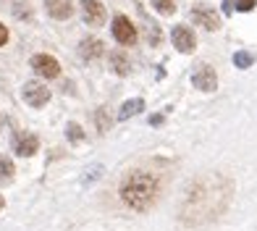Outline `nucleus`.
<instances>
[{
    "label": "nucleus",
    "instance_id": "obj_1",
    "mask_svg": "<svg viewBox=\"0 0 257 231\" xmlns=\"http://www.w3.org/2000/svg\"><path fill=\"white\" fill-rule=\"evenodd\" d=\"M160 197V179L153 171H132L121 181V200L137 213L150 210Z\"/></svg>",
    "mask_w": 257,
    "mask_h": 231
},
{
    "label": "nucleus",
    "instance_id": "obj_2",
    "mask_svg": "<svg viewBox=\"0 0 257 231\" xmlns=\"http://www.w3.org/2000/svg\"><path fill=\"white\" fill-rule=\"evenodd\" d=\"M21 95H24V102L32 108H42V105H48V100H50V89L40 84V82H27L24 89H21Z\"/></svg>",
    "mask_w": 257,
    "mask_h": 231
},
{
    "label": "nucleus",
    "instance_id": "obj_3",
    "mask_svg": "<svg viewBox=\"0 0 257 231\" xmlns=\"http://www.w3.org/2000/svg\"><path fill=\"white\" fill-rule=\"evenodd\" d=\"M32 68L40 76H45V79H55L58 74H61V63H58L53 55H48V53H37V55H34L32 58Z\"/></svg>",
    "mask_w": 257,
    "mask_h": 231
},
{
    "label": "nucleus",
    "instance_id": "obj_4",
    "mask_svg": "<svg viewBox=\"0 0 257 231\" xmlns=\"http://www.w3.org/2000/svg\"><path fill=\"white\" fill-rule=\"evenodd\" d=\"M113 37L121 45H134L137 42V27L126 16H115L113 19Z\"/></svg>",
    "mask_w": 257,
    "mask_h": 231
},
{
    "label": "nucleus",
    "instance_id": "obj_5",
    "mask_svg": "<svg viewBox=\"0 0 257 231\" xmlns=\"http://www.w3.org/2000/svg\"><path fill=\"white\" fill-rule=\"evenodd\" d=\"M14 150H16V155H21V158H32L40 150V140L34 134H29V132H16L14 134Z\"/></svg>",
    "mask_w": 257,
    "mask_h": 231
},
{
    "label": "nucleus",
    "instance_id": "obj_6",
    "mask_svg": "<svg viewBox=\"0 0 257 231\" xmlns=\"http://www.w3.org/2000/svg\"><path fill=\"white\" fill-rule=\"evenodd\" d=\"M81 16H84V24L102 27V21H105V6L100 3V0H81Z\"/></svg>",
    "mask_w": 257,
    "mask_h": 231
},
{
    "label": "nucleus",
    "instance_id": "obj_7",
    "mask_svg": "<svg viewBox=\"0 0 257 231\" xmlns=\"http://www.w3.org/2000/svg\"><path fill=\"white\" fill-rule=\"evenodd\" d=\"M173 45H176V50L179 53H194V48H197V37H194V32L189 29V27H184V24H179V27H173Z\"/></svg>",
    "mask_w": 257,
    "mask_h": 231
},
{
    "label": "nucleus",
    "instance_id": "obj_8",
    "mask_svg": "<svg viewBox=\"0 0 257 231\" xmlns=\"http://www.w3.org/2000/svg\"><path fill=\"white\" fill-rule=\"evenodd\" d=\"M192 82H194V87H200L202 92H213V89L218 87V74L213 71V66L202 63V66L192 74Z\"/></svg>",
    "mask_w": 257,
    "mask_h": 231
},
{
    "label": "nucleus",
    "instance_id": "obj_9",
    "mask_svg": "<svg viewBox=\"0 0 257 231\" xmlns=\"http://www.w3.org/2000/svg\"><path fill=\"white\" fill-rule=\"evenodd\" d=\"M45 11H48L53 19L63 21V19H71L74 3H71V0H45Z\"/></svg>",
    "mask_w": 257,
    "mask_h": 231
},
{
    "label": "nucleus",
    "instance_id": "obj_10",
    "mask_svg": "<svg viewBox=\"0 0 257 231\" xmlns=\"http://www.w3.org/2000/svg\"><path fill=\"white\" fill-rule=\"evenodd\" d=\"M192 21H194V24H200L202 29H218L220 27L218 16L210 8H194L192 11Z\"/></svg>",
    "mask_w": 257,
    "mask_h": 231
},
{
    "label": "nucleus",
    "instance_id": "obj_11",
    "mask_svg": "<svg viewBox=\"0 0 257 231\" xmlns=\"http://www.w3.org/2000/svg\"><path fill=\"white\" fill-rule=\"evenodd\" d=\"M79 53H81V58H84V61H97V58L105 53V48H102V42H100V40L87 37V40H81Z\"/></svg>",
    "mask_w": 257,
    "mask_h": 231
},
{
    "label": "nucleus",
    "instance_id": "obj_12",
    "mask_svg": "<svg viewBox=\"0 0 257 231\" xmlns=\"http://www.w3.org/2000/svg\"><path fill=\"white\" fill-rule=\"evenodd\" d=\"M14 173H16L14 160L6 158V155H0V187H6V184L14 181Z\"/></svg>",
    "mask_w": 257,
    "mask_h": 231
},
{
    "label": "nucleus",
    "instance_id": "obj_13",
    "mask_svg": "<svg viewBox=\"0 0 257 231\" xmlns=\"http://www.w3.org/2000/svg\"><path fill=\"white\" fill-rule=\"evenodd\" d=\"M142 108H145V102L139 100V97H137V100H128V102H123V108H121V113H118V119H121V121H126L128 116H137Z\"/></svg>",
    "mask_w": 257,
    "mask_h": 231
},
{
    "label": "nucleus",
    "instance_id": "obj_14",
    "mask_svg": "<svg viewBox=\"0 0 257 231\" xmlns=\"http://www.w3.org/2000/svg\"><path fill=\"white\" fill-rule=\"evenodd\" d=\"M110 61H113V68H115V74H128V61H126V55L123 53H110Z\"/></svg>",
    "mask_w": 257,
    "mask_h": 231
},
{
    "label": "nucleus",
    "instance_id": "obj_15",
    "mask_svg": "<svg viewBox=\"0 0 257 231\" xmlns=\"http://www.w3.org/2000/svg\"><path fill=\"white\" fill-rule=\"evenodd\" d=\"M153 6H155V11H160L163 16L176 14V0H153Z\"/></svg>",
    "mask_w": 257,
    "mask_h": 231
},
{
    "label": "nucleus",
    "instance_id": "obj_16",
    "mask_svg": "<svg viewBox=\"0 0 257 231\" xmlns=\"http://www.w3.org/2000/svg\"><path fill=\"white\" fill-rule=\"evenodd\" d=\"M68 140H71V142H81V140H84V132H81L79 124H68Z\"/></svg>",
    "mask_w": 257,
    "mask_h": 231
},
{
    "label": "nucleus",
    "instance_id": "obj_17",
    "mask_svg": "<svg viewBox=\"0 0 257 231\" xmlns=\"http://www.w3.org/2000/svg\"><path fill=\"white\" fill-rule=\"evenodd\" d=\"M233 63H236L239 68H249L252 66V55L249 53H236L233 55Z\"/></svg>",
    "mask_w": 257,
    "mask_h": 231
},
{
    "label": "nucleus",
    "instance_id": "obj_18",
    "mask_svg": "<svg viewBox=\"0 0 257 231\" xmlns=\"http://www.w3.org/2000/svg\"><path fill=\"white\" fill-rule=\"evenodd\" d=\"M233 8H236V11H252L254 0H233Z\"/></svg>",
    "mask_w": 257,
    "mask_h": 231
},
{
    "label": "nucleus",
    "instance_id": "obj_19",
    "mask_svg": "<svg viewBox=\"0 0 257 231\" xmlns=\"http://www.w3.org/2000/svg\"><path fill=\"white\" fill-rule=\"evenodd\" d=\"M97 124H100V132H105V129H108V124H110V121H105V113L102 110H97Z\"/></svg>",
    "mask_w": 257,
    "mask_h": 231
},
{
    "label": "nucleus",
    "instance_id": "obj_20",
    "mask_svg": "<svg viewBox=\"0 0 257 231\" xmlns=\"http://www.w3.org/2000/svg\"><path fill=\"white\" fill-rule=\"evenodd\" d=\"M8 42V29H6V24H0V48Z\"/></svg>",
    "mask_w": 257,
    "mask_h": 231
},
{
    "label": "nucleus",
    "instance_id": "obj_21",
    "mask_svg": "<svg viewBox=\"0 0 257 231\" xmlns=\"http://www.w3.org/2000/svg\"><path fill=\"white\" fill-rule=\"evenodd\" d=\"M0 126H3V116H0Z\"/></svg>",
    "mask_w": 257,
    "mask_h": 231
},
{
    "label": "nucleus",
    "instance_id": "obj_22",
    "mask_svg": "<svg viewBox=\"0 0 257 231\" xmlns=\"http://www.w3.org/2000/svg\"><path fill=\"white\" fill-rule=\"evenodd\" d=\"M0 207H3V200H0Z\"/></svg>",
    "mask_w": 257,
    "mask_h": 231
}]
</instances>
